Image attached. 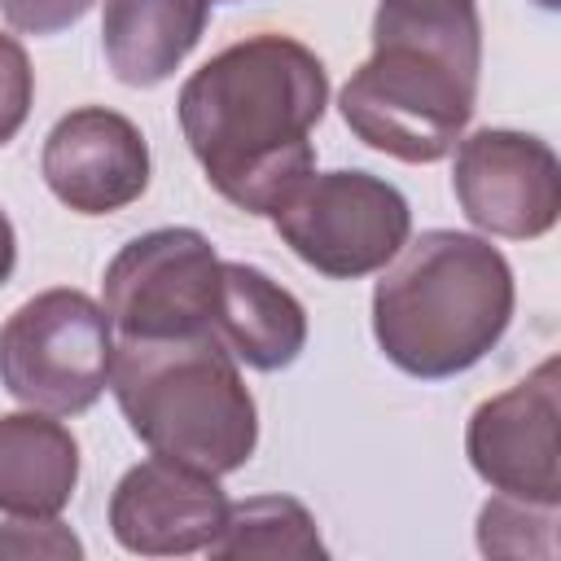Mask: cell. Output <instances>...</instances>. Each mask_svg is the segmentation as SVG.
Here are the masks:
<instances>
[{
  "mask_svg": "<svg viewBox=\"0 0 561 561\" xmlns=\"http://www.w3.org/2000/svg\"><path fill=\"white\" fill-rule=\"evenodd\" d=\"M329 105L324 61L294 35L259 31L219 48L175 96L180 131L206 184L267 215L316 171L311 131Z\"/></svg>",
  "mask_w": 561,
  "mask_h": 561,
  "instance_id": "cell-1",
  "label": "cell"
},
{
  "mask_svg": "<svg viewBox=\"0 0 561 561\" xmlns=\"http://www.w3.org/2000/svg\"><path fill=\"white\" fill-rule=\"evenodd\" d=\"M482 22L473 0H381L373 53L337 92L346 127L377 153L430 167L478 110Z\"/></svg>",
  "mask_w": 561,
  "mask_h": 561,
  "instance_id": "cell-2",
  "label": "cell"
},
{
  "mask_svg": "<svg viewBox=\"0 0 561 561\" xmlns=\"http://www.w3.org/2000/svg\"><path fill=\"white\" fill-rule=\"evenodd\" d=\"M390 263L373 289V337L399 373L447 381L500 346L517 285L486 237L430 228L403 241Z\"/></svg>",
  "mask_w": 561,
  "mask_h": 561,
  "instance_id": "cell-3",
  "label": "cell"
},
{
  "mask_svg": "<svg viewBox=\"0 0 561 561\" xmlns=\"http://www.w3.org/2000/svg\"><path fill=\"white\" fill-rule=\"evenodd\" d=\"M110 390L153 456L224 478L259 447L254 394L215 333L118 337Z\"/></svg>",
  "mask_w": 561,
  "mask_h": 561,
  "instance_id": "cell-4",
  "label": "cell"
},
{
  "mask_svg": "<svg viewBox=\"0 0 561 561\" xmlns=\"http://www.w3.org/2000/svg\"><path fill=\"white\" fill-rule=\"evenodd\" d=\"M114 368V324L83 289H44L0 324V386L39 412H88Z\"/></svg>",
  "mask_w": 561,
  "mask_h": 561,
  "instance_id": "cell-5",
  "label": "cell"
},
{
  "mask_svg": "<svg viewBox=\"0 0 561 561\" xmlns=\"http://www.w3.org/2000/svg\"><path fill=\"white\" fill-rule=\"evenodd\" d=\"M280 241L329 280L381 272L412 237L408 197L373 171H311L276 210Z\"/></svg>",
  "mask_w": 561,
  "mask_h": 561,
  "instance_id": "cell-6",
  "label": "cell"
},
{
  "mask_svg": "<svg viewBox=\"0 0 561 561\" xmlns=\"http://www.w3.org/2000/svg\"><path fill=\"white\" fill-rule=\"evenodd\" d=\"M219 254L197 228H153L131 237L105 267L101 307L118 337L215 333Z\"/></svg>",
  "mask_w": 561,
  "mask_h": 561,
  "instance_id": "cell-7",
  "label": "cell"
},
{
  "mask_svg": "<svg viewBox=\"0 0 561 561\" xmlns=\"http://www.w3.org/2000/svg\"><path fill=\"white\" fill-rule=\"evenodd\" d=\"M561 364L548 355L504 394L473 408L465 425V456L473 473L513 500L561 504Z\"/></svg>",
  "mask_w": 561,
  "mask_h": 561,
  "instance_id": "cell-8",
  "label": "cell"
},
{
  "mask_svg": "<svg viewBox=\"0 0 561 561\" xmlns=\"http://www.w3.org/2000/svg\"><path fill=\"white\" fill-rule=\"evenodd\" d=\"M451 188L473 228L508 241H535L561 215V162L552 145L513 127L460 136Z\"/></svg>",
  "mask_w": 561,
  "mask_h": 561,
  "instance_id": "cell-9",
  "label": "cell"
},
{
  "mask_svg": "<svg viewBox=\"0 0 561 561\" xmlns=\"http://www.w3.org/2000/svg\"><path fill=\"white\" fill-rule=\"evenodd\" d=\"M39 171L61 206L79 215H114L149 188V145L127 114L79 105L44 136Z\"/></svg>",
  "mask_w": 561,
  "mask_h": 561,
  "instance_id": "cell-10",
  "label": "cell"
},
{
  "mask_svg": "<svg viewBox=\"0 0 561 561\" xmlns=\"http://www.w3.org/2000/svg\"><path fill=\"white\" fill-rule=\"evenodd\" d=\"M228 495L215 473L149 456L131 465L110 495V530L136 557L206 552L224 530Z\"/></svg>",
  "mask_w": 561,
  "mask_h": 561,
  "instance_id": "cell-11",
  "label": "cell"
},
{
  "mask_svg": "<svg viewBox=\"0 0 561 561\" xmlns=\"http://www.w3.org/2000/svg\"><path fill=\"white\" fill-rule=\"evenodd\" d=\"M210 329L228 346V355L254 373H280L307 346L302 302L263 267L232 259L219 263V298Z\"/></svg>",
  "mask_w": 561,
  "mask_h": 561,
  "instance_id": "cell-12",
  "label": "cell"
},
{
  "mask_svg": "<svg viewBox=\"0 0 561 561\" xmlns=\"http://www.w3.org/2000/svg\"><path fill=\"white\" fill-rule=\"evenodd\" d=\"M79 486L75 434L39 408L0 416V513L61 517Z\"/></svg>",
  "mask_w": 561,
  "mask_h": 561,
  "instance_id": "cell-13",
  "label": "cell"
},
{
  "mask_svg": "<svg viewBox=\"0 0 561 561\" xmlns=\"http://www.w3.org/2000/svg\"><path fill=\"white\" fill-rule=\"evenodd\" d=\"M215 0H105L101 44L118 83L158 88L206 35Z\"/></svg>",
  "mask_w": 561,
  "mask_h": 561,
  "instance_id": "cell-14",
  "label": "cell"
},
{
  "mask_svg": "<svg viewBox=\"0 0 561 561\" xmlns=\"http://www.w3.org/2000/svg\"><path fill=\"white\" fill-rule=\"evenodd\" d=\"M215 561H324L316 517L294 495H250L228 504L224 530L206 548Z\"/></svg>",
  "mask_w": 561,
  "mask_h": 561,
  "instance_id": "cell-15",
  "label": "cell"
},
{
  "mask_svg": "<svg viewBox=\"0 0 561 561\" xmlns=\"http://www.w3.org/2000/svg\"><path fill=\"white\" fill-rule=\"evenodd\" d=\"M561 504H530L513 495H491L478 513V548L486 557H557Z\"/></svg>",
  "mask_w": 561,
  "mask_h": 561,
  "instance_id": "cell-16",
  "label": "cell"
},
{
  "mask_svg": "<svg viewBox=\"0 0 561 561\" xmlns=\"http://www.w3.org/2000/svg\"><path fill=\"white\" fill-rule=\"evenodd\" d=\"M0 557H48V561H79L83 543L57 517H13L0 526Z\"/></svg>",
  "mask_w": 561,
  "mask_h": 561,
  "instance_id": "cell-17",
  "label": "cell"
},
{
  "mask_svg": "<svg viewBox=\"0 0 561 561\" xmlns=\"http://www.w3.org/2000/svg\"><path fill=\"white\" fill-rule=\"evenodd\" d=\"M31 101H35V70H31V57L26 48L0 31V145H9L26 114H31Z\"/></svg>",
  "mask_w": 561,
  "mask_h": 561,
  "instance_id": "cell-18",
  "label": "cell"
},
{
  "mask_svg": "<svg viewBox=\"0 0 561 561\" xmlns=\"http://www.w3.org/2000/svg\"><path fill=\"white\" fill-rule=\"evenodd\" d=\"M96 0H0V13L22 35H57L70 31Z\"/></svg>",
  "mask_w": 561,
  "mask_h": 561,
  "instance_id": "cell-19",
  "label": "cell"
},
{
  "mask_svg": "<svg viewBox=\"0 0 561 561\" xmlns=\"http://www.w3.org/2000/svg\"><path fill=\"white\" fill-rule=\"evenodd\" d=\"M13 267H18V237H13V224H9V215L0 210V285H9Z\"/></svg>",
  "mask_w": 561,
  "mask_h": 561,
  "instance_id": "cell-20",
  "label": "cell"
},
{
  "mask_svg": "<svg viewBox=\"0 0 561 561\" xmlns=\"http://www.w3.org/2000/svg\"><path fill=\"white\" fill-rule=\"evenodd\" d=\"M535 4H539V9H557L561 0H535Z\"/></svg>",
  "mask_w": 561,
  "mask_h": 561,
  "instance_id": "cell-21",
  "label": "cell"
}]
</instances>
